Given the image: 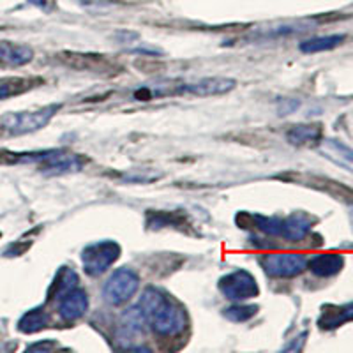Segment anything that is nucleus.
Instances as JSON below:
<instances>
[{
  "mask_svg": "<svg viewBox=\"0 0 353 353\" xmlns=\"http://www.w3.org/2000/svg\"><path fill=\"white\" fill-rule=\"evenodd\" d=\"M20 163H36L39 165L41 172L48 175H64V173H72L81 170L83 161L78 154H72L64 149L53 150H41V152H27L18 154Z\"/></svg>",
  "mask_w": 353,
  "mask_h": 353,
  "instance_id": "obj_2",
  "label": "nucleus"
},
{
  "mask_svg": "<svg viewBox=\"0 0 353 353\" xmlns=\"http://www.w3.org/2000/svg\"><path fill=\"white\" fill-rule=\"evenodd\" d=\"M346 36L343 34H332V36H318L305 39L301 43V52L302 53H320V52H329V50L337 48L345 43Z\"/></svg>",
  "mask_w": 353,
  "mask_h": 353,
  "instance_id": "obj_17",
  "label": "nucleus"
},
{
  "mask_svg": "<svg viewBox=\"0 0 353 353\" xmlns=\"http://www.w3.org/2000/svg\"><path fill=\"white\" fill-rule=\"evenodd\" d=\"M145 325H147V321H145L141 309L138 307V305H134V307L128 309V311L122 314L119 332H121V336L124 337L125 341H129V339L134 341V337H140L141 334H143Z\"/></svg>",
  "mask_w": 353,
  "mask_h": 353,
  "instance_id": "obj_16",
  "label": "nucleus"
},
{
  "mask_svg": "<svg viewBox=\"0 0 353 353\" xmlns=\"http://www.w3.org/2000/svg\"><path fill=\"white\" fill-rule=\"evenodd\" d=\"M80 4L85 6H101V4H106V0H78Z\"/></svg>",
  "mask_w": 353,
  "mask_h": 353,
  "instance_id": "obj_24",
  "label": "nucleus"
},
{
  "mask_svg": "<svg viewBox=\"0 0 353 353\" xmlns=\"http://www.w3.org/2000/svg\"><path fill=\"white\" fill-rule=\"evenodd\" d=\"M39 81L41 80H37V78H0V101L27 92V90H30L32 87H36Z\"/></svg>",
  "mask_w": 353,
  "mask_h": 353,
  "instance_id": "obj_19",
  "label": "nucleus"
},
{
  "mask_svg": "<svg viewBox=\"0 0 353 353\" xmlns=\"http://www.w3.org/2000/svg\"><path fill=\"white\" fill-rule=\"evenodd\" d=\"M122 248L115 241H101L88 244L81 251V267L90 277H99L119 260Z\"/></svg>",
  "mask_w": 353,
  "mask_h": 353,
  "instance_id": "obj_4",
  "label": "nucleus"
},
{
  "mask_svg": "<svg viewBox=\"0 0 353 353\" xmlns=\"http://www.w3.org/2000/svg\"><path fill=\"white\" fill-rule=\"evenodd\" d=\"M314 225V217H311L305 212H295L288 217H281L279 223V237L286 241H302L307 237Z\"/></svg>",
  "mask_w": 353,
  "mask_h": 353,
  "instance_id": "obj_10",
  "label": "nucleus"
},
{
  "mask_svg": "<svg viewBox=\"0 0 353 353\" xmlns=\"http://www.w3.org/2000/svg\"><path fill=\"white\" fill-rule=\"evenodd\" d=\"M61 110V105H48L43 106L34 112H20V113H8L2 117V128L12 134V137H20V134H28V132L39 131L44 125H48L50 121L57 115Z\"/></svg>",
  "mask_w": 353,
  "mask_h": 353,
  "instance_id": "obj_3",
  "label": "nucleus"
},
{
  "mask_svg": "<svg viewBox=\"0 0 353 353\" xmlns=\"http://www.w3.org/2000/svg\"><path fill=\"white\" fill-rule=\"evenodd\" d=\"M140 286V277L131 269H117L103 286V297L108 304L122 305L132 299Z\"/></svg>",
  "mask_w": 353,
  "mask_h": 353,
  "instance_id": "obj_5",
  "label": "nucleus"
},
{
  "mask_svg": "<svg viewBox=\"0 0 353 353\" xmlns=\"http://www.w3.org/2000/svg\"><path fill=\"white\" fill-rule=\"evenodd\" d=\"M261 267L272 277H295L307 269V260L299 253H269L261 258Z\"/></svg>",
  "mask_w": 353,
  "mask_h": 353,
  "instance_id": "obj_7",
  "label": "nucleus"
},
{
  "mask_svg": "<svg viewBox=\"0 0 353 353\" xmlns=\"http://www.w3.org/2000/svg\"><path fill=\"white\" fill-rule=\"evenodd\" d=\"M318 152L334 165L341 166V168L353 173V149L343 143V141L334 140V138L320 140L318 141Z\"/></svg>",
  "mask_w": 353,
  "mask_h": 353,
  "instance_id": "obj_11",
  "label": "nucleus"
},
{
  "mask_svg": "<svg viewBox=\"0 0 353 353\" xmlns=\"http://www.w3.org/2000/svg\"><path fill=\"white\" fill-rule=\"evenodd\" d=\"M345 267V258L336 253L318 254L307 261V269L318 277H332Z\"/></svg>",
  "mask_w": 353,
  "mask_h": 353,
  "instance_id": "obj_15",
  "label": "nucleus"
},
{
  "mask_svg": "<svg viewBox=\"0 0 353 353\" xmlns=\"http://www.w3.org/2000/svg\"><path fill=\"white\" fill-rule=\"evenodd\" d=\"M48 321L50 316L46 311H43V307L30 309V311H27V313L20 318V321H18V329L25 334H34L43 330L44 327L48 325Z\"/></svg>",
  "mask_w": 353,
  "mask_h": 353,
  "instance_id": "obj_20",
  "label": "nucleus"
},
{
  "mask_svg": "<svg viewBox=\"0 0 353 353\" xmlns=\"http://www.w3.org/2000/svg\"><path fill=\"white\" fill-rule=\"evenodd\" d=\"M353 320V302L341 305L327 304L321 307L320 318H318V327L323 330H334L337 327L345 325Z\"/></svg>",
  "mask_w": 353,
  "mask_h": 353,
  "instance_id": "obj_13",
  "label": "nucleus"
},
{
  "mask_svg": "<svg viewBox=\"0 0 353 353\" xmlns=\"http://www.w3.org/2000/svg\"><path fill=\"white\" fill-rule=\"evenodd\" d=\"M88 311V297L85 290L74 288L65 293L61 301L57 302V313L61 314L62 320L77 321Z\"/></svg>",
  "mask_w": 353,
  "mask_h": 353,
  "instance_id": "obj_9",
  "label": "nucleus"
},
{
  "mask_svg": "<svg viewBox=\"0 0 353 353\" xmlns=\"http://www.w3.org/2000/svg\"><path fill=\"white\" fill-rule=\"evenodd\" d=\"M219 290L226 299L233 302H244L258 297L260 288L251 272L244 269L233 270L219 279Z\"/></svg>",
  "mask_w": 353,
  "mask_h": 353,
  "instance_id": "obj_6",
  "label": "nucleus"
},
{
  "mask_svg": "<svg viewBox=\"0 0 353 353\" xmlns=\"http://www.w3.org/2000/svg\"><path fill=\"white\" fill-rule=\"evenodd\" d=\"M34 50L27 44L0 41V65L4 68H21L32 62Z\"/></svg>",
  "mask_w": 353,
  "mask_h": 353,
  "instance_id": "obj_12",
  "label": "nucleus"
},
{
  "mask_svg": "<svg viewBox=\"0 0 353 353\" xmlns=\"http://www.w3.org/2000/svg\"><path fill=\"white\" fill-rule=\"evenodd\" d=\"M290 143L293 145H311L321 140V125L318 124H299L293 125L286 132Z\"/></svg>",
  "mask_w": 353,
  "mask_h": 353,
  "instance_id": "obj_18",
  "label": "nucleus"
},
{
  "mask_svg": "<svg viewBox=\"0 0 353 353\" xmlns=\"http://www.w3.org/2000/svg\"><path fill=\"white\" fill-rule=\"evenodd\" d=\"M30 4L37 6L39 9H44V11H50L53 8V2L52 0H28Z\"/></svg>",
  "mask_w": 353,
  "mask_h": 353,
  "instance_id": "obj_22",
  "label": "nucleus"
},
{
  "mask_svg": "<svg viewBox=\"0 0 353 353\" xmlns=\"http://www.w3.org/2000/svg\"><path fill=\"white\" fill-rule=\"evenodd\" d=\"M78 283H80V276L77 274V270H72L71 267H61V270L57 272L52 285H50L48 301L59 302L65 293L77 288Z\"/></svg>",
  "mask_w": 353,
  "mask_h": 353,
  "instance_id": "obj_14",
  "label": "nucleus"
},
{
  "mask_svg": "<svg viewBox=\"0 0 353 353\" xmlns=\"http://www.w3.org/2000/svg\"><path fill=\"white\" fill-rule=\"evenodd\" d=\"M258 305L254 304H235L230 305V307L225 309V318L226 320L233 321V323H244V321H249L253 316H256L258 313Z\"/></svg>",
  "mask_w": 353,
  "mask_h": 353,
  "instance_id": "obj_21",
  "label": "nucleus"
},
{
  "mask_svg": "<svg viewBox=\"0 0 353 353\" xmlns=\"http://www.w3.org/2000/svg\"><path fill=\"white\" fill-rule=\"evenodd\" d=\"M237 81L232 78L225 77H212V78H201V80L193 81V83H179L173 85V96L176 94H193V96L205 97V96H223L233 90Z\"/></svg>",
  "mask_w": 353,
  "mask_h": 353,
  "instance_id": "obj_8",
  "label": "nucleus"
},
{
  "mask_svg": "<svg viewBox=\"0 0 353 353\" xmlns=\"http://www.w3.org/2000/svg\"><path fill=\"white\" fill-rule=\"evenodd\" d=\"M53 343H43V345H32L28 346V350H36V352H46V350H52Z\"/></svg>",
  "mask_w": 353,
  "mask_h": 353,
  "instance_id": "obj_23",
  "label": "nucleus"
},
{
  "mask_svg": "<svg viewBox=\"0 0 353 353\" xmlns=\"http://www.w3.org/2000/svg\"><path fill=\"white\" fill-rule=\"evenodd\" d=\"M138 307L141 309L147 325L159 336H179L188 327V314L184 309L157 288L145 290Z\"/></svg>",
  "mask_w": 353,
  "mask_h": 353,
  "instance_id": "obj_1",
  "label": "nucleus"
}]
</instances>
